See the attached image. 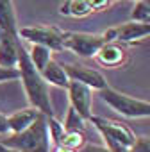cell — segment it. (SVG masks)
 Here are the masks:
<instances>
[{"mask_svg":"<svg viewBox=\"0 0 150 152\" xmlns=\"http://www.w3.org/2000/svg\"><path fill=\"white\" fill-rule=\"evenodd\" d=\"M63 68L70 81L82 83V84L90 86L91 90H102L104 86H107V81L104 79V75L93 68H88L84 64H64Z\"/></svg>","mask_w":150,"mask_h":152,"instance_id":"obj_11","label":"cell"},{"mask_svg":"<svg viewBox=\"0 0 150 152\" xmlns=\"http://www.w3.org/2000/svg\"><path fill=\"white\" fill-rule=\"evenodd\" d=\"M150 34V23L145 22H127L123 25L113 27L109 31L104 32L106 41H116L122 45H130V43H138L146 39Z\"/></svg>","mask_w":150,"mask_h":152,"instance_id":"obj_7","label":"cell"},{"mask_svg":"<svg viewBox=\"0 0 150 152\" xmlns=\"http://www.w3.org/2000/svg\"><path fill=\"white\" fill-rule=\"evenodd\" d=\"M130 18L134 22H145V23H150V4L148 2H143V0H138L134 4V9L130 13Z\"/></svg>","mask_w":150,"mask_h":152,"instance_id":"obj_19","label":"cell"},{"mask_svg":"<svg viewBox=\"0 0 150 152\" xmlns=\"http://www.w3.org/2000/svg\"><path fill=\"white\" fill-rule=\"evenodd\" d=\"M0 31L11 36H18V22L13 0H0Z\"/></svg>","mask_w":150,"mask_h":152,"instance_id":"obj_14","label":"cell"},{"mask_svg":"<svg viewBox=\"0 0 150 152\" xmlns=\"http://www.w3.org/2000/svg\"><path fill=\"white\" fill-rule=\"evenodd\" d=\"M100 99L116 113H120L122 116L127 118H146L150 115V104L146 100L141 99H134L130 95H125L114 88H111L109 84L104 86L102 90H98Z\"/></svg>","mask_w":150,"mask_h":152,"instance_id":"obj_4","label":"cell"},{"mask_svg":"<svg viewBox=\"0 0 150 152\" xmlns=\"http://www.w3.org/2000/svg\"><path fill=\"white\" fill-rule=\"evenodd\" d=\"M88 122H91L93 127L100 132L102 140L106 141V147L111 152H127V148L130 147V143L136 138L134 132L122 122L107 120V118L95 116V115H91Z\"/></svg>","mask_w":150,"mask_h":152,"instance_id":"obj_3","label":"cell"},{"mask_svg":"<svg viewBox=\"0 0 150 152\" xmlns=\"http://www.w3.org/2000/svg\"><path fill=\"white\" fill-rule=\"evenodd\" d=\"M104 43H106L104 34L64 32L63 36V50H70L79 57H93Z\"/></svg>","mask_w":150,"mask_h":152,"instance_id":"obj_6","label":"cell"},{"mask_svg":"<svg viewBox=\"0 0 150 152\" xmlns=\"http://www.w3.org/2000/svg\"><path fill=\"white\" fill-rule=\"evenodd\" d=\"M77 152H111L107 147H100V145H91V143H84Z\"/></svg>","mask_w":150,"mask_h":152,"instance_id":"obj_22","label":"cell"},{"mask_svg":"<svg viewBox=\"0 0 150 152\" xmlns=\"http://www.w3.org/2000/svg\"><path fill=\"white\" fill-rule=\"evenodd\" d=\"M9 132V124H7V116L0 113V134H7Z\"/></svg>","mask_w":150,"mask_h":152,"instance_id":"obj_23","label":"cell"},{"mask_svg":"<svg viewBox=\"0 0 150 152\" xmlns=\"http://www.w3.org/2000/svg\"><path fill=\"white\" fill-rule=\"evenodd\" d=\"M120 0H66L61 6L59 13L63 16H71V18H84L93 13H100Z\"/></svg>","mask_w":150,"mask_h":152,"instance_id":"obj_8","label":"cell"},{"mask_svg":"<svg viewBox=\"0 0 150 152\" xmlns=\"http://www.w3.org/2000/svg\"><path fill=\"white\" fill-rule=\"evenodd\" d=\"M134 2H138V0H134ZM143 2H148V0H143Z\"/></svg>","mask_w":150,"mask_h":152,"instance_id":"obj_24","label":"cell"},{"mask_svg":"<svg viewBox=\"0 0 150 152\" xmlns=\"http://www.w3.org/2000/svg\"><path fill=\"white\" fill-rule=\"evenodd\" d=\"M84 143H86V136L82 131H63V134L59 136V140L54 145H63L73 150H79Z\"/></svg>","mask_w":150,"mask_h":152,"instance_id":"obj_16","label":"cell"},{"mask_svg":"<svg viewBox=\"0 0 150 152\" xmlns=\"http://www.w3.org/2000/svg\"><path fill=\"white\" fill-rule=\"evenodd\" d=\"M15 79H18V68L0 66V83H4V81H15Z\"/></svg>","mask_w":150,"mask_h":152,"instance_id":"obj_21","label":"cell"},{"mask_svg":"<svg viewBox=\"0 0 150 152\" xmlns=\"http://www.w3.org/2000/svg\"><path fill=\"white\" fill-rule=\"evenodd\" d=\"M84 124H86V120L70 106L68 111H66L64 122H63V129L64 131H82L84 129Z\"/></svg>","mask_w":150,"mask_h":152,"instance_id":"obj_18","label":"cell"},{"mask_svg":"<svg viewBox=\"0 0 150 152\" xmlns=\"http://www.w3.org/2000/svg\"><path fill=\"white\" fill-rule=\"evenodd\" d=\"M39 113L41 111H38L34 107H29V109H22V111H16L15 115L7 116L9 132H20V131H23L25 127H29L39 116Z\"/></svg>","mask_w":150,"mask_h":152,"instance_id":"obj_15","label":"cell"},{"mask_svg":"<svg viewBox=\"0 0 150 152\" xmlns=\"http://www.w3.org/2000/svg\"><path fill=\"white\" fill-rule=\"evenodd\" d=\"M0 36H2V31H0Z\"/></svg>","mask_w":150,"mask_h":152,"instance_id":"obj_25","label":"cell"},{"mask_svg":"<svg viewBox=\"0 0 150 152\" xmlns=\"http://www.w3.org/2000/svg\"><path fill=\"white\" fill-rule=\"evenodd\" d=\"M127 152H150V140L141 136V138H134V141L130 143V147L127 148Z\"/></svg>","mask_w":150,"mask_h":152,"instance_id":"obj_20","label":"cell"},{"mask_svg":"<svg viewBox=\"0 0 150 152\" xmlns=\"http://www.w3.org/2000/svg\"><path fill=\"white\" fill-rule=\"evenodd\" d=\"M18 36L22 41H29L31 45H43L50 48L52 52H61L63 50V36L64 31L52 27V25H32V27H22L18 29Z\"/></svg>","mask_w":150,"mask_h":152,"instance_id":"obj_5","label":"cell"},{"mask_svg":"<svg viewBox=\"0 0 150 152\" xmlns=\"http://www.w3.org/2000/svg\"><path fill=\"white\" fill-rule=\"evenodd\" d=\"M39 73H41V77H43V81H45L47 84H52V86H55V88H64V90H66V86H68V83H70V79H68L64 68H63L57 61H54V59H50V61L43 66V70H41Z\"/></svg>","mask_w":150,"mask_h":152,"instance_id":"obj_13","label":"cell"},{"mask_svg":"<svg viewBox=\"0 0 150 152\" xmlns=\"http://www.w3.org/2000/svg\"><path fill=\"white\" fill-rule=\"evenodd\" d=\"M93 57L104 68H120V66H123L129 61V52H127V47L122 45V43L106 41L97 50V54Z\"/></svg>","mask_w":150,"mask_h":152,"instance_id":"obj_10","label":"cell"},{"mask_svg":"<svg viewBox=\"0 0 150 152\" xmlns=\"http://www.w3.org/2000/svg\"><path fill=\"white\" fill-rule=\"evenodd\" d=\"M18 41H20V36H11V34L2 32V36H0V66L16 68Z\"/></svg>","mask_w":150,"mask_h":152,"instance_id":"obj_12","label":"cell"},{"mask_svg":"<svg viewBox=\"0 0 150 152\" xmlns=\"http://www.w3.org/2000/svg\"><path fill=\"white\" fill-rule=\"evenodd\" d=\"M66 91H68V99H70V106L77 111L86 122L88 118L93 115L91 113V88L82 84V83H77V81H70L68 86H66Z\"/></svg>","mask_w":150,"mask_h":152,"instance_id":"obj_9","label":"cell"},{"mask_svg":"<svg viewBox=\"0 0 150 152\" xmlns=\"http://www.w3.org/2000/svg\"><path fill=\"white\" fill-rule=\"evenodd\" d=\"M16 68H18V79L23 84V90H25V95H27L31 106L34 109L41 111L47 116H54V107H52V102H50V95H48V84L43 81L39 70L32 64L22 38L18 41Z\"/></svg>","mask_w":150,"mask_h":152,"instance_id":"obj_1","label":"cell"},{"mask_svg":"<svg viewBox=\"0 0 150 152\" xmlns=\"http://www.w3.org/2000/svg\"><path fill=\"white\" fill-rule=\"evenodd\" d=\"M27 52H29V57H31L32 64H34L39 72H41L43 66L52 59V50L47 48V47H43V45L32 43V45H31V50H27Z\"/></svg>","mask_w":150,"mask_h":152,"instance_id":"obj_17","label":"cell"},{"mask_svg":"<svg viewBox=\"0 0 150 152\" xmlns=\"http://www.w3.org/2000/svg\"><path fill=\"white\" fill-rule=\"evenodd\" d=\"M0 141L16 152H50L52 141L48 136L47 115L39 113V116L29 127L20 132H11L7 138Z\"/></svg>","mask_w":150,"mask_h":152,"instance_id":"obj_2","label":"cell"}]
</instances>
